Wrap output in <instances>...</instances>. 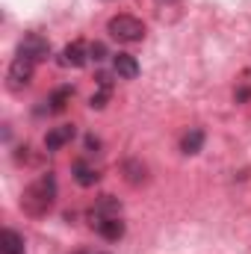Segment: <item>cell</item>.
I'll list each match as a JSON object with an SVG mask.
<instances>
[{
    "label": "cell",
    "mask_w": 251,
    "mask_h": 254,
    "mask_svg": "<svg viewBox=\"0 0 251 254\" xmlns=\"http://www.w3.org/2000/svg\"><path fill=\"white\" fill-rule=\"evenodd\" d=\"M125 175L130 184H142L145 181V166L139 163V160H127L125 163Z\"/></svg>",
    "instance_id": "cell-14"
},
{
    "label": "cell",
    "mask_w": 251,
    "mask_h": 254,
    "mask_svg": "<svg viewBox=\"0 0 251 254\" xmlns=\"http://www.w3.org/2000/svg\"><path fill=\"white\" fill-rule=\"evenodd\" d=\"M98 148H101V139L89 133V136H86V151H98Z\"/></svg>",
    "instance_id": "cell-17"
},
{
    "label": "cell",
    "mask_w": 251,
    "mask_h": 254,
    "mask_svg": "<svg viewBox=\"0 0 251 254\" xmlns=\"http://www.w3.org/2000/svg\"><path fill=\"white\" fill-rule=\"evenodd\" d=\"M89 60V48L83 45V42H71V45H65L63 51V65H74V68H83Z\"/></svg>",
    "instance_id": "cell-9"
},
{
    "label": "cell",
    "mask_w": 251,
    "mask_h": 254,
    "mask_svg": "<svg viewBox=\"0 0 251 254\" xmlns=\"http://www.w3.org/2000/svg\"><path fill=\"white\" fill-rule=\"evenodd\" d=\"M74 136H77V127L74 125H60V127H54V130H48V136H45V148L54 154V151L65 148Z\"/></svg>",
    "instance_id": "cell-5"
},
{
    "label": "cell",
    "mask_w": 251,
    "mask_h": 254,
    "mask_svg": "<svg viewBox=\"0 0 251 254\" xmlns=\"http://www.w3.org/2000/svg\"><path fill=\"white\" fill-rule=\"evenodd\" d=\"M107 33L113 39H119V42L133 45V42H142L145 39V24L139 18H133V15H116V18H110Z\"/></svg>",
    "instance_id": "cell-2"
},
{
    "label": "cell",
    "mask_w": 251,
    "mask_h": 254,
    "mask_svg": "<svg viewBox=\"0 0 251 254\" xmlns=\"http://www.w3.org/2000/svg\"><path fill=\"white\" fill-rule=\"evenodd\" d=\"M54 198H57V178L48 172V175H42L30 190L24 192L21 207H24L30 216H45V213L54 207Z\"/></svg>",
    "instance_id": "cell-1"
},
{
    "label": "cell",
    "mask_w": 251,
    "mask_h": 254,
    "mask_svg": "<svg viewBox=\"0 0 251 254\" xmlns=\"http://www.w3.org/2000/svg\"><path fill=\"white\" fill-rule=\"evenodd\" d=\"M95 228H98V234H101L107 243H119V240L125 237V222H122L119 216H113V219H101V222H95Z\"/></svg>",
    "instance_id": "cell-8"
},
{
    "label": "cell",
    "mask_w": 251,
    "mask_h": 254,
    "mask_svg": "<svg viewBox=\"0 0 251 254\" xmlns=\"http://www.w3.org/2000/svg\"><path fill=\"white\" fill-rule=\"evenodd\" d=\"M18 57H27V60H33V63H42V60L51 57V45H48L45 36L27 33V36L21 39V45H18Z\"/></svg>",
    "instance_id": "cell-3"
},
{
    "label": "cell",
    "mask_w": 251,
    "mask_h": 254,
    "mask_svg": "<svg viewBox=\"0 0 251 254\" xmlns=\"http://www.w3.org/2000/svg\"><path fill=\"white\" fill-rule=\"evenodd\" d=\"M201 145H204V130H198V127H192L187 136L181 139V151L184 154H198Z\"/></svg>",
    "instance_id": "cell-13"
},
{
    "label": "cell",
    "mask_w": 251,
    "mask_h": 254,
    "mask_svg": "<svg viewBox=\"0 0 251 254\" xmlns=\"http://www.w3.org/2000/svg\"><path fill=\"white\" fill-rule=\"evenodd\" d=\"M71 172H74V181H77L80 187H95V184H98V178H101V175H98L92 166H86L83 160H80V163H74V166H71Z\"/></svg>",
    "instance_id": "cell-12"
},
{
    "label": "cell",
    "mask_w": 251,
    "mask_h": 254,
    "mask_svg": "<svg viewBox=\"0 0 251 254\" xmlns=\"http://www.w3.org/2000/svg\"><path fill=\"white\" fill-rule=\"evenodd\" d=\"M119 213H122L119 198H113V195H101L98 204H95V210H92V225L101 222V219H113V216H119Z\"/></svg>",
    "instance_id": "cell-6"
},
{
    "label": "cell",
    "mask_w": 251,
    "mask_h": 254,
    "mask_svg": "<svg viewBox=\"0 0 251 254\" xmlns=\"http://www.w3.org/2000/svg\"><path fill=\"white\" fill-rule=\"evenodd\" d=\"M71 98H74V86H60V89H54L51 92V98H48V110L51 113H63L65 107L71 104Z\"/></svg>",
    "instance_id": "cell-10"
},
{
    "label": "cell",
    "mask_w": 251,
    "mask_h": 254,
    "mask_svg": "<svg viewBox=\"0 0 251 254\" xmlns=\"http://www.w3.org/2000/svg\"><path fill=\"white\" fill-rule=\"evenodd\" d=\"M0 252L3 254H24V237L12 228L3 231V240H0Z\"/></svg>",
    "instance_id": "cell-11"
},
{
    "label": "cell",
    "mask_w": 251,
    "mask_h": 254,
    "mask_svg": "<svg viewBox=\"0 0 251 254\" xmlns=\"http://www.w3.org/2000/svg\"><path fill=\"white\" fill-rule=\"evenodd\" d=\"M113 71H116L122 80H136V77H139V63H136V57H130V54H116V57H113Z\"/></svg>",
    "instance_id": "cell-7"
},
{
    "label": "cell",
    "mask_w": 251,
    "mask_h": 254,
    "mask_svg": "<svg viewBox=\"0 0 251 254\" xmlns=\"http://www.w3.org/2000/svg\"><path fill=\"white\" fill-rule=\"evenodd\" d=\"M110 95H113V86H98V92L89 98V107L92 110H104L107 101H110Z\"/></svg>",
    "instance_id": "cell-15"
},
{
    "label": "cell",
    "mask_w": 251,
    "mask_h": 254,
    "mask_svg": "<svg viewBox=\"0 0 251 254\" xmlns=\"http://www.w3.org/2000/svg\"><path fill=\"white\" fill-rule=\"evenodd\" d=\"M33 68H36L33 60H27V57H15L12 65H9V86H12V89L27 86V83L33 80Z\"/></svg>",
    "instance_id": "cell-4"
},
{
    "label": "cell",
    "mask_w": 251,
    "mask_h": 254,
    "mask_svg": "<svg viewBox=\"0 0 251 254\" xmlns=\"http://www.w3.org/2000/svg\"><path fill=\"white\" fill-rule=\"evenodd\" d=\"M89 57H92L95 63H104V60H107V45H104V42L89 45Z\"/></svg>",
    "instance_id": "cell-16"
}]
</instances>
